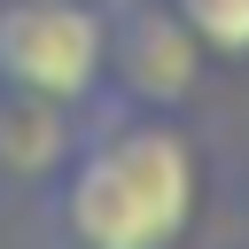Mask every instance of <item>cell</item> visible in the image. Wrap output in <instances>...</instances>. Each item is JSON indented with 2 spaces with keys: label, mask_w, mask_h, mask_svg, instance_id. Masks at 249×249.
<instances>
[{
  "label": "cell",
  "mask_w": 249,
  "mask_h": 249,
  "mask_svg": "<svg viewBox=\"0 0 249 249\" xmlns=\"http://www.w3.org/2000/svg\"><path fill=\"white\" fill-rule=\"evenodd\" d=\"M202 210V156L179 109H140L101 93L86 124H70L47 218L70 249H187Z\"/></svg>",
  "instance_id": "6da1fadb"
},
{
  "label": "cell",
  "mask_w": 249,
  "mask_h": 249,
  "mask_svg": "<svg viewBox=\"0 0 249 249\" xmlns=\"http://www.w3.org/2000/svg\"><path fill=\"white\" fill-rule=\"evenodd\" d=\"M0 93L39 109H93L109 93V8L0 0Z\"/></svg>",
  "instance_id": "7a4b0ae2"
},
{
  "label": "cell",
  "mask_w": 249,
  "mask_h": 249,
  "mask_svg": "<svg viewBox=\"0 0 249 249\" xmlns=\"http://www.w3.org/2000/svg\"><path fill=\"white\" fill-rule=\"evenodd\" d=\"M202 70H210V54L171 16V0H140L124 16H109V93H124L140 109H179L202 86Z\"/></svg>",
  "instance_id": "3957f363"
},
{
  "label": "cell",
  "mask_w": 249,
  "mask_h": 249,
  "mask_svg": "<svg viewBox=\"0 0 249 249\" xmlns=\"http://www.w3.org/2000/svg\"><path fill=\"white\" fill-rule=\"evenodd\" d=\"M171 16L202 39L210 62H249V0H171Z\"/></svg>",
  "instance_id": "277c9868"
}]
</instances>
